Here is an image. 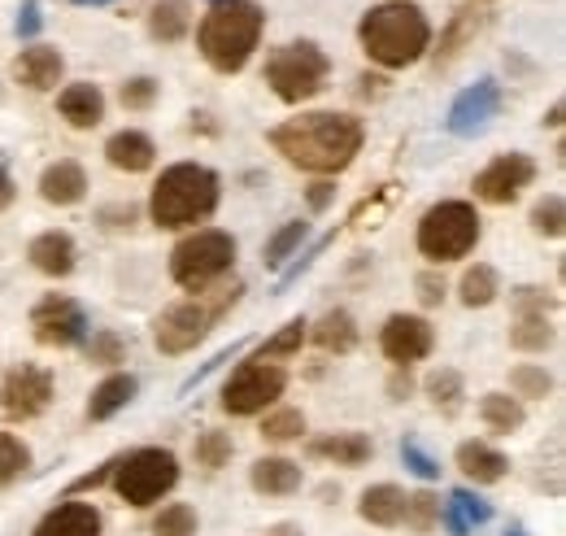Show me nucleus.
<instances>
[{"label":"nucleus","mask_w":566,"mask_h":536,"mask_svg":"<svg viewBox=\"0 0 566 536\" xmlns=\"http://www.w3.org/2000/svg\"><path fill=\"white\" fill-rule=\"evenodd\" d=\"M188 26H192V4H188V0H157L153 13H149V31H153V39H162V44L184 39Z\"/></svg>","instance_id":"nucleus-27"},{"label":"nucleus","mask_w":566,"mask_h":536,"mask_svg":"<svg viewBox=\"0 0 566 536\" xmlns=\"http://www.w3.org/2000/svg\"><path fill=\"white\" fill-rule=\"evenodd\" d=\"M83 354H87V362H96V367H118V362L127 358V341H122L118 332H92V341L83 345Z\"/></svg>","instance_id":"nucleus-34"},{"label":"nucleus","mask_w":566,"mask_h":536,"mask_svg":"<svg viewBox=\"0 0 566 536\" xmlns=\"http://www.w3.org/2000/svg\"><path fill=\"white\" fill-rule=\"evenodd\" d=\"M267 536H300V528H292V524H275Z\"/></svg>","instance_id":"nucleus-51"},{"label":"nucleus","mask_w":566,"mask_h":536,"mask_svg":"<svg viewBox=\"0 0 566 536\" xmlns=\"http://www.w3.org/2000/svg\"><path fill=\"white\" fill-rule=\"evenodd\" d=\"M175 485H179V458L170 450H135L114 467V493L135 511L162 502Z\"/></svg>","instance_id":"nucleus-8"},{"label":"nucleus","mask_w":566,"mask_h":536,"mask_svg":"<svg viewBox=\"0 0 566 536\" xmlns=\"http://www.w3.org/2000/svg\"><path fill=\"white\" fill-rule=\"evenodd\" d=\"M249 480L267 498H287V493L300 489V467L292 458H258L253 472H249Z\"/></svg>","instance_id":"nucleus-26"},{"label":"nucleus","mask_w":566,"mask_h":536,"mask_svg":"<svg viewBox=\"0 0 566 536\" xmlns=\"http://www.w3.org/2000/svg\"><path fill=\"white\" fill-rule=\"evenodd\" d=\"M300 345H305V323H300V319H292L280 336H271V341L262 345V362H267V358H292Z\"/></svg>","instance_id":"nucleus-43"},{"label":"nucleus","mask_w":566,"mask_h":536,"mask_svg":"<svg viewBox=\"0 0 566 536\" xmlns=\"http://www.w3.org/2000/svg\"><path fill=\"white\" fill-rule=\"evenodd\" d=\"M283 389H287L283 367L253 358V362H245V367L227 380V389H223V410H227V415H258V410H267L275 397H283Z\"/></svg>","instance_id":"nucleus-10"},{"label":"nucleus","mask_w":566,"mask_h":536,"mask_svg":"<svg viewBox=\"0 0 566 536\" xmlns=\"http://www.w3.org/2000/svg\"><path fill=\"white\" fill-rule=\"evenodd\" d=\"M497 100H502V92H497V83H493V79H484V83L467 87V92L453 100V109H449V131H458V135L480 131V127L497 114Z\"/></svg>","instance_id":"nucleus-15"},{"label":"nucleus","mask_w":566,"mask_h":536,"mask_svg":"<svg viewBox=\"0 0 566 536\" xmlns=\"http://www.w3.org/2000/svg\"><path fill=\"white\" fill-rule=\"evenodd\" d=\"M35 26H39V17H35V9H26V17H22V22H17V31H22V35H31V31H35Z\"/></svg>","instance_id":"nucleus-50"},{"label":"nucleus","mask_w":566,"mask_h":536,"mask_svg":"<svg viewBox=\"0 0 566 536\" xmlns=\"http://www.w3.org/2000/svg\"><path fill=\"white\" fill-rule=\"evenodd\" d=\"M105 157H109V166H118V170H127V175H140V170L153 166L157 148H153V140H149L144 131H118V135H109Z\"/></svg>","instance_id":"nucleus-22"},{"label":"nucleus","mask_w":566,"mask_h":536,"mask_svg":"<svg viewBox=\"0 0 566 536\" xmlns=\"http://www.w3.org/2000/svg\"><path fill=\"white\" fill-rule=\"evenodd\" d=\"M480 415H484V424H488L493 432H502V437H510L515 428H523V402H519V397H506V393H488L484 406H480Z\"/></svg>","instance_id":"nucleus-29"},{"label":"nucleus","mask_w":566,"mask_h":536,"mask_svg":"<svg viewBox=\"0 0 566 536\" xmlns=\"http://www.w3.org/2000/svg\"><path fill=\"white\" fill-rule=\"evenodd\" d=\"M414 533H432L436 524H440V498L436 493H414V498H405V515H401Z\"/></svg>","instance_id":"nucleus-36"},{"label":"nucleus","mask_w":566,"mask_h":536,"mask_svg":"<svg viewBox=\"0 0 566 536\" xmlns=\"http://www.w3.org/2000/svg\"><path fill=\"white\" fill-rule=\"evenodd\" d=\"M26 467H31V450H26L17 437L0 432V485H13Z\"/></svg>","instance_id":"nucleus-38"},{"label":"nucleus","mask_w":566,"mask_h":536,"mask_svg":"<svg viewBox=\"0 0 566 536\" xmlns=\"http://www.w3.org/2000/svg\"><path fill=\"white\" fill-rule=\"evenodd\" d=\"M480 245V214L467 201H440L418 223V253L432 262H458Z\"/></svg>","instance_id":"nucleus-6"},{"label":"nucleus","mask_w":566,"mask_h":536,"mask_svg":"<svg viewBox=\"0 0 566 536\" xmlns=\"http://www.w3.org/2000/svg\"><path fill=\"white\" fill-rule=\"evenodd\" d=\"M418 301L423 306H440L445 301V279L440 275H418Z\"/></svg>","instance_id":"nucleus-47"},{"label":"nucleus","mask_w":566,"mask_h":536,"mask_svg":"<svg viewBox=\"0 0 566 536\" xmlns=\"http://www.w3.org/2000/svg\"><path fill=\"white\" fill-rule=\"evenodd\" d=\"M357 511H362V520L375 524V528H397L401 515H405V493H401L397 485H375V489L362 493Z\"/></svg>","instance_id":"nucleus-25"},{"label":"nucleus","mask_w":566,"mask_h":536,"mask_svg":"<svg viewBox=\"0 0 566 536\" xmlns=\"http://www.w3.org/2000/svg\"><path fill=\"white\" fill-rule=\"evenodd\" d=\"M532 227L541 231V236H563L566 231V205L558 192H550V196H541L536 201V210H532Z\"/></svg>","instance_id":"nucleus-39"},{"label":"nucleus","mask_w":566,"mask_h":536,"mask_svg":"<svg viewBox=\"0 0 566 536\" xmlns=\"http://www.w3.org/2000/svg\"><path fill=\"white\" fill-rule=\"evenodd\" d=\"M87 192V175L79 162H52L44 175H39V196L48 205H79Z\"/></svg>","instance_id":"nucleus-16"},{"label":"nucleus","mask_w":566,"mask_h":536,"mask_svg":"<svg viewBox=\"0 0 566 536\" xmlns=\"http://www.w3.org/2000/svg\"><path fill=\"white\" fill-rule=\"evenodd\" d=\"M262 22H267V13L253 0H219L201 22L205 61L223 74L245 70V61L253 57V48L262 39Z\"/></svg>","instance_id":"nucleus-3"},{"label":"nucleus","mask_w":566,"mask_h":536,"mask_svg":"<svg viewBox=\"0 0 566 536\" xmlns=\"http://www.w3.org/2000/svg\"><path fill=\"white\" fill-rule=\"evenodd\" d=\"M510 389H515V397H550L554 393V380L541 367H515L510 371Z\"/></svg>","instance_id":"nucleus-40"},{"label":"nucleus","mask_w":566,"mask_h":536,"mask_svg":"<svg viewBox=\"0 0 566 536\" xmlns=\"http://www.w3.org/2000/svg\"><path fill=\"white\" fill-rule=\"evenodd\" d=\"M153 100H157V83H153L149 74L122 83V105H127V109H149Z\"/></svg>","instance_id":"nucleus-45"},{"label":"nucleus","mask_w":566,"mask_h":536,"mask_svg":"<svg viewBox=\"0 0 566 536\" xmlns=\"http://www.w3.org/2000/svg\"><path fill=\"white\" fill-rule=\"evenodd\" d=\"M401 458H405V463H410V472H418L423 480H436V476H440V467H436V463H432L414 441H401Z\"/></svg>","instance_id":"nucleus-46"},{"label":"nucleus","mask_w":566,"mask_h":536,"mask_svg":"<svg viewBox=\"0 0 566 536\" xmlns=\"http://www.w3.org/2000/svg\"><path fill=\"white\" fill-rule=\"evenodd\" d=\"M135 376H109V380H101L96 389H92V402H87V419L92 424H105V419H114L122 406H131V397H135Z\"/></svg>","instance_id":"nucleus-24"},{"label":"nucleus","mask_w":566,"mask_h":536,"mask_svg":"<svg viewBox=\"0 0 566 536\" xmlns=\"http://www.w3.org/2000/svg\"><path fill=\"white\" fill-rule=\"evenodd\" d=\"M153 536H197V511L184 502L162 507V515L153 520Z\"/></svg>","instance_id":"nucleus-37"},{"label":"nucleus","mask_w":566,"mask_h":536,"mask_svg":"<svg viewBox=\"0 0 566 536\" xmlns=\"http://www.w3.org/2000/svg\"><path fill=\"white\" fill-rule=\"evenodd\" d=\"M305 432V415L300 410H280V415H271L267 424H262V441H271V445H287V441H296Z\"/></svg>","instance_id":"nucleus-41"},{"label":"nucleus","mask_w":566,"mask_h":536,"mask_svg":"<svg viewBox=\"0 0 566 536\" xmlns=\"http://www.w3.org/2000/svg\"><path fill=\"white\" fill-rule=\"evenodd\" d=\"M240 293H245V284H232V288H219V293H192L188 301H179V306H170L162 319H157V349L162 354H188V349H197L205 336H210V327L240 301Z\"/></svg>","instance_id":"nucleus-5"},{"label":"nucleus","mask_w":566,"mask_h":536,"mask_svg":"<svg viewBox=\"0 0 566 536\" xmlns=\"http://www.w3.org/2000/svg\"><path fill=\"white\" fill-rule=\"evenodd\" d=\"M331 205V183H314L309 188V210H327Z\"/></svg>","instance_id":"nucleus-48"},{"label":"nucleus","mask_w":566,"mask_h":536,"mask_svg":"<svg viewBox=\"0 0 566 536\" xmlns=\"http://www.w3.org/2000/svg\"><path fill=\"white\" fill-rule=\"evenodd\" d=\"M232 454H236V445H232L227 432H201V437H197V463H201V467L219 472V467L232 463Z\"/></svg>","instance_id":"nucleus-35"},{"label":"nucleus","mask_w":566,"mask_h":536,"mask_svg":"<svg viewBox=\"0 0 566 536\" xmlns=\"http://www.w3.org/2000/svg\"><path fill=\"white\" fill-rule=\"evenodd\" d=\"M305 236H309V223H287L283 231H275V236L267 240V253H262V258H267V266H280L283 258H287Z\"/></svg>","instance_id":"nucleus-42"},{"label":"nucleus","mask_w":566,"mask_h":536,"mask_svg":"<svg viewBox=\"0 0 566 536\" xmlns=\"http://www.w3.org/2000/svg\"><path fill=\"white\" fill-rule=\"evenodd\" d=\"M427 397H432L445 415H453V410H458V402H462V376H458V371H449V367L432 371V376H427Z\"/></svg>","instance_id":"nucleus-32"},{"label":"nucleus","mask_w":566,"mask_h":536,"mask_svg":"<svg viewBox=\"0 0 566 536\" xmlns=\"http://www.w3.org/2000/svg\"><path fill=\"white\" fill-rule=\"evenodd\" d=\"M314 341H318V349H327V354H349V349L357 345V323H353V314H349V310H327V314L318 319V327H314Z\"/></svg>","instance_id":"nucleus-28"},{"label":"nucleus","mask_w":566,"mask_h":536,"mask_svg":"<svg viewBox=\"0 0 566 536\" xmlns=\"http://www.w3.org/2000/svg\"><path fill=\"white\" fill-rule=\"evenodd\" d=\"M362 48L370 61L388 65V70H401L410 61H418L427 52V39H432V26L423 17L418 4H405V0H388V4H375L366 17H362Z\"/></svg>","instance_id":"nucleus-2"},{"label":"nucleus","mask_w":566,"mask_h":536,"mask_svg":"<svg viewBox=\"0 0 566 536\" xmlns=\"http://www.w3.org/2000/svg\"><path fill=\"white\" fill-rule=\"evenodd\" d=\"M510 345L523 349V354H541L554 345V327L545 319H519V327L510 332Z\"/></svg>","instance_id":"nucleus-33"},{"label":"nucleus","mask_w":566,"mask_h":536,"mask_svg":"<svg viewBox=\"0 0 566 536\" xmlns=\"http://www.w3.org/2000/svg\"><path fill=\"white\" fill-rule=\"evenodd\" d=\"M458 472H462L467 480H475V485H497V480L510 472V458L497 454V450L484 445V441H467V445H458Z\"/></svg>","instance_id":"nucleus-21"},{"label":"nucleus","mask_w":566,"mask_h":536,"mask_svg":"<svg viewBox=\"0 0 566 536\" xmlns=\"http://www.w3.org/2000/svg\"><path fill=\"white\" fill-rule=\"evenodd\" d=\"M35 536H101V515L87 502H66L39 520Z\"/></svg>","instance_id":"nucleus-17"},{"label":"nucleus","mask_w":566,"mask_h":536,"mask_svg":"<svg viewBox=\"0 0 566 536\" xmlns=\"http://www.w3.org/2000/svg\"><path fill=\"white\" fill-rule=\"evenodd\" d=\"M379 345H384V358H392L397 367H410V362H418V358L432 354L436 332H432V323L418 319V314H392V319L384 323Z\"/></svg>","instance_id":"nucleus-14"},{"label":"nucleus","mask_w":566,"mask_h":536,"mask_svg":"<svg viewBox=\"0 0 566 536\" xmlns=\"http://www.w3.org/2000/svg\"><path fill=\"white\" fill-rule=\"evenodd\" d=\"M57 109H61V118H66L70 127L92 131V127L105 118V96H101V87H96V83H74V87H66V92H61Z\"/></svg>","instance_id":"nucleus-20"},{"label":"nucleus","mask_w":566,"mask_h":536,"mask_svg":"<svg viewBox=\"0 0 566 536\" xmlns=\"http://www.w3.org/2000/svg\"><path fill=\"white\" fill-rule=\"evenodd\" d=\"M13 79L31 92H48L57 87L61 79V52L57 48H26L17 61H13Z\"/></svg>","instance_id":"nucleus-19"},{"label":"nucleus","mask_w":566,"mask_h":536,"mask_svg":"<svg viewBox=\"0 0 566 536\" xmlns=\"http://www.w3.org/2000/svg\"><path fill=\"white\" fill-rule=\"evenodd\" d=\"M236 262V240L219 227H205V231H192L175 245L170 253V275L179 288L188 293H205L219 275H227Z\"/></svg>","instance_id":"nucleus-7"},{"label":"nucleus","mask_w":566,"mask_h":536,"mask_svg":"<svg viewBox=\"0 0 566 536\" xmlns=\"http://www.w3.org/2000/svg\"><path fill=\"white\" fill-rule=\"evenodd\" d=\"M74 4H109V0H74Z\"/></svg>","instance_id":"nucleus-52"},{"label":"nucleus","mask_w":566,"mask_h":536,"mask_svg":"<svg viewBox=\"0 0 566 536\" xmlns=\"http://www.w3.org/2000/svg\"><path fill=\"white\" fill-rule=\"evenodd\" d=\"M475 31H480V17H475L471 9H462V13H458V17L449 22V31L440 35V48H436V65H449V61H453V57L462 52V44H467V39L475 35Z\"/></svg>","instance_id":"nucleus-30"},{"label":"nucleus","mask_w":566,"mask_h":536,"mask_svg":"<svg viewBox=\"0 0 566 536\" xmlns=\"http://www.w3.org/2000/svg\"><path fill=\"white\" fill-rule=\"evenodd\" d=\"M214 205H219V175L197 162L170 166L153 188V223L166 231L205 223L214 214Z\"/></svg>","instance_id":"nucleus-4"},{"label":"nucleus","mask_w":566,"mask_h":536,"mask_svg":"<svg viewBox=\"0 0 566 536\" xmlns=\"http://www.w3.org/2000/svg\"><path fill=\"white\" fill-rule=\"evenodd\" d=\"M370 437H362V432H335V437H318V441H309V454L314 458H327V463H335V467H362L366 458H370Z\"/></svg>","instance_id":"nucleus-23"},{"label":"nucleus","mask_w":566,"mask_h":536,"mask_svg":"<svg viewBox=\"0 0 566 536\" xmlns=\"http://www.w3.org/2000/svg\"><path fill=\"white\" fill-rule=\"evenodd\" d=\"M26 258H31V266H35V271H44V275L61 279V275H70V271H74V240H70L66 231H44V236H35V240H31Z\"/></svg>","instance_id":"nucleus-18"},{"label":"nucleus","mask_w":566,"mask_h":536,"mask_svg":"<svg viewBox=\"0 0 566 536\" xmlns=\"http://www.w3.org/2000/svg\"><path fill=\"white\" fill-rule=\"evenodd\" d=\"M362 122L349 114H300L271 131V144L300 170L335 175L362 153Z\"/></svg>","instance_id":"nucleus-1"},{"label":"nucleus","mask_w":566,"mask_h":536,"mask_svg":"<svg viewBox=\"0 0 566 536\" xmlns=\"http://www.w3.org/2000/svg\"><path fill=\"white\" fill-rule=\"evenodd\" d=\"M327 70H331L327 52H322L318 44L300 39V44H283V48L271 52V61H267V83L275 87L280 100L300 105V100H309V96L322 92Z\"/></svg>","instance_id":"nucleus-9"},{"label":"nucleus","mask_w":566,"mask_h":536,"mask_svg":"<svg viewBox=\"0 0 566 536\" xmlns=\"http://www.w3.org/2000/svg\"><path fill=\"white\" fill-rule=\"evenodd\" d=\"M554 306H558V297L545 293V288H519L515 293V314L519 319H545V310H554Z\"/></svg>","instance_id":"nucleus-44"},{"label":"nucleus","mask_w":566,"mask_h":536,"mask_svg":"<svg viewBox=\"0 0 566 536\" xmlns=\"http://www.w3.org/2000/svg\"><path fill=\"white\" fill-rule=\"evenodd\" d=\"M493 297H497V271L493 266H471L467 275H462V306H471V310H480V306H493Z\"/></svg>","instance_id":"nucleus-31"},{"label":"nucleus","mask_w":566,"mask_h":536,"mask_svg":"<svg viewBox=\"0 0 566 536\" xmlns=\"http://www.w3.org/2000/svg\"><path fill=\"white\" fill-rule=\"evenodd\" d=\"M13 205V179H9V170H0V210H9Z\"/></svg>","instance_id":"nucleus-49"},{"label":"nucleus","mask_w":566,"mask_h":536,"mask_svg":"<svg viewBox=\"0 0 566 536\" xmlns=\"http://www.w3.org/2000/svg\"><path fill=\"white\" fill-rule=\"evenodd\" d=\"M48 402H52V376L39 367L22 362L0 380V410L9 419H35L48 410Z\"/></svg>","instance_id":"nucleus-12"},{"label":"nucleus","mask_w":566,"mask_h":536,"mask_svg":"<svg viewBox=\"0 0 566 536\" xmlns=\"http://www.w3.org/2000/svg\"><path fill=\"white\" fill-rule=\"evenodd\" d=\"M31 327H35V341L48 345V349H70L87 336V314L70 301V297H44L35 310H31Z\"/></svg>","instance_id":"nucleus-11"},{"label":"nucleus","mask_w":566,"mask_h":536,"mask_svg":"<svg viewBox=\"0 0 566 536\" xmlns=\"http://www.w3.org/2000/svg\"><path fill=\"white\" fill-rule=\"evenodd\" d=\"M536 179V162L523 157V153H506L497 162H488L480 175H475V196L488 201V205H510L519 201V192Z\"/></svg>","instance_id":"nucleus-13"},{"label":"nucleus","mask_w":566,"mask_h":536,"mask_svg":"<svg viewBox=\"0 0 566 536\" xmlns=\"http://www.w3.org/2000/svg\"><path fill=\"white\" fill-rule=\"evenodd\" d=\"M510 536H523V533H510Z\"/></svg>","instance_id":"nucleus-53"}]
</instances>
